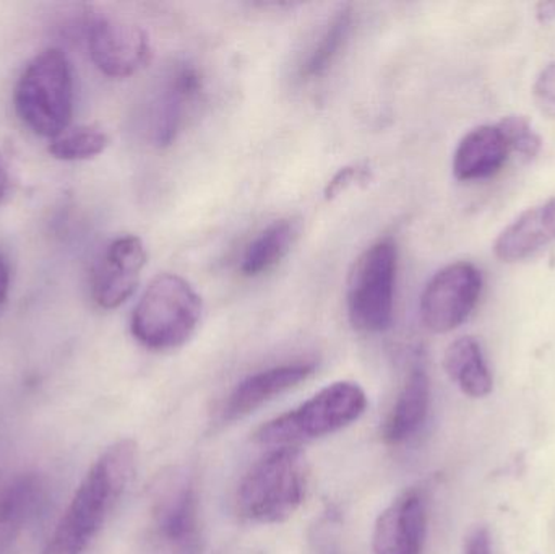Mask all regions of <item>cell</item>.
<instances>
[{"instance_id":"obj_18","label":"cell","mask_w":555,"mask_h":554,"mask_svg":"<svg viewBox=\"0 0 555 554\" xmlns=\"http://www.w3.org/2000/svg\"><path fill=\"white\" fill-rule=\"evenodd\" d=\"M297 236V224L280 220L262 231L244 253L241 270L244 275L257 276L272 270L286 256Z\"/></svg>"},{"instance_id":"obj_1","label":"cell","mask_w":555,"mask_h":554,"mask_svg":"<svg viewBox=\"0 0 555 554\" xmlns=\"http://www.w3.org/2000/svg\"><path fill=\"white\" fill-rule=\"evenodd\" d=\"M132 439L114 442L91 465L42 554H87L122 500L137 467Z\"/></svg>"},{"instance_id":"obj_5","label":"cell","mask_w":555,"mask_h":554,"mask_svg":"<svg viewBox=\"0 0 555 554\" xmlns=\"http://www.w3.org/2000/svg\"><path fill=\"white\" fill-rule=\"evenodd\" d=\"M202 298L182 276H156L133 309L130 331L150 350L182 347L197 331Z\"/></svg>"},{"instance_id":"obj_17","label":"cell","mask_w":555,"mask_h":554,"mask_svg":"<svg viewBox=\"0 0 555 554\" xmlns=\"http://www.w3.org/2000/svg\"><path fill=\"white\" fill-rule=\"evenodd\" d=\"M443 366L450 379L472 399H485L494 389L491 370L476 338L462 337L450 344L443 357Z\"/></svg>"},{"instance_id":"obj_20","label":"cell","mask_w":555,"mask_h":554,"mask_svg":"<svg viewBox=\"0 0 555 554\" xmlns=\"http://www.w3.org/2000/svg\"><path fill=\"white\" fill-rule=\"evenodd\" d=\"M109 145V137L96 126L75 127L55 137L49 153L62 162H83L101 155Z\"/></svg>"},{"instance_id":"obj_12","label":"cell","mask_w":555,"mask_h":554,"mask_svg":"<svg viewBox=\"0 0 555 554\" xmlns=\"http://www.w3.org/2000/svg\"><path fill=\"white\" fill-rule=\"evenodd\" d=\"M202 91L197 68L181 64L163 81L150 113V136L156 146H169L184 126L189 107Z\"/></svg>"},{"instance_id":"obj_21","label":"cell","mask_w":555,"mask_h":554,"mask_svg":"<svg viewBox=\"0 0 555 554\" xmlns=\"http://www.w3.org/2000/svg\"><path fill=\"white\" fill-rule=\"evenodd\" d=\"M36 484L29 478L15 481L0 494V532L13 533L31 516L38 500Z\"/></svg>"},{"instance_id":"obj_19","label":"cell","mask_w":555,"mask_h":554,"mask_svg":"<svg viewBox=\"0 0 555 554\" xmlns=\"http://www.w3.org/2000/svg\"><path fill=\"white\" fill-rule=\"evenodd\" d=\"M352 28V10L349 7L339 10L332 22L326 26L325 31L320 36L319 41L310 49L306 61L300 65V77L304 80H315L322 77L332 67L335 59L341 52L343 46L348 41Z\"/></svg>"},{"instance_id":"obj_27","label":"cell","mask_w":555,"mask_h":554,"mask_svg":"<svg viewBox=\"0 0 555 554\" xmlns=\"http://www.w3.org/2000/svg\"><path fill=\"white\" fill-rule=\"evenodd\" d=\"M9 172H7L5 166H3L2 159H0V204H2V202L5 201L7 195H9Z\"/></svg>"},{"instance_id":"obj_14","label":"cell","mask_w":555,"mask_h":554,"mask_svg":"<svg viewBox=\"0 0 555 554\" xmlns=\"http://www.w3.org/2000/svg\"><path fill=\"white\" fill-rule=\"evenodd\" d=\"M555 243V197L528 208L495 241L502 262H521Z\"/></svg>"},{"instance_id":"obj_9","label":"cell","mask_w":555,"mask_h":554,"mask_svg":"<svg viewBox=\"0 0 555 554\" xmlns=\"http://www.w3.org/2000/svg\"><path fill=\"white\" fill-rule=\"evenodd\" d=\"M88 48L94 65L107 77L126 78L152 57L149 36L135 23L117 16H96L88 28Z\"/></svg>"},{"instance_id":"obj_15","label":"cell","mask_w":555,"mask_h":554,"mask_svg":"<svg viewBox=\"0 0 555 554\" xmlns=\"http://www.w3.org/2000/svg\"><path fill=\"white\" fill-rule=\"evenodd\" d=\"M511 153L507 137L499 124L476 127L456 146L453 172L459 181L492 178L504 168Z\"/></svg>"},{"instance_id":"obj_3","label":"cell","mask_w":555,"mask_h":554,"mask_svg":"<svg viewBox=\"0 0 555 554\" xmlns=\"http://www.w3.org/2000/svg\"><path fill=\"white\" fill-rule=\"evenodd\" d=\"M15 109L36 136L64 133L74 116V74L61 49H46L29 61L15 88Z\"/></svg>"},{"instance_id":"obj_10","label":"cell","mask_w":555,"mask_h":554,"mask_svg":"<svg viewBox=\"0 0 555 554\" xmlns=\"http://www.w3.org/2000/svg\"><path fill=\"white\" fill-rule=\"evenodd\" d=\"M146 263V250L137 236L114 240L104 250L91 276V293L103 309H116L135 292Z\"/></svg>"},{"instance_id":"obj_25","label":"cell","mask_w":555,"mask_h":554,"mask_svg":"<svg viewBox=\"0 0 555 554\" xmlns=\"http://www.w3.org/2000/svg\"><path fill=\"white\" fill-rule=\"evenodd\" d=\"M463 554H492L491 536L485 527H478L469 533Z\"/></svg>"},{"instance_id":"obj_16","label":"cell","mask_w":555,"mask_h":554,"mask_svg":"<svg viewBox=\"0 0 555 554\" xmlns=\"http://www.w3.org/2000/svg\"><path fill=\"white\" fill-rule=\"evenodd\" d=\"M430 409V381L423 368H414L398 394L384 426L387 445L401 446L417 435Z\"/></svg>"},{"instance_id":"obj_23","label":"cell","mask_w":555,"mask_h":554,"mask_svg":"<svg viewBox=\"0 0 555 554\" xmlns=\"http://www.w3.org/2000/svg\"><path fill=\"white\" fill-rule=\"evenodd\" d=\"M534 103L544 116L555 119V62L547 65L533 88Z\"/></svg>"},{"instance_id":"obj_22","label":"cell","mask_w":555,"mask_h":554,"mask_svg":"<svg viewBox=\"0 0 555 554\" xmlns=\"http://www.w3.org/2000/svg\"><path fill=\"white\" fill-rule=\"evenodd\" d=\"M499 126L502 127L505 137H507L512 153H518L525 159L534 158L540 153V136L534 132L533 127L525 117H505Z\"/></svg>"},{"instance_id":"obj_11","label":"cell","mask_w":555,"mask_h":554,"mask_svg":"<svg viewBox=\"0 0 555 554\" xmlns=\"http://www.w3.org/2000/svg\"><path fill=\"white\" fill-rule=\"evenodd\" d=\"M427 500L423 491H404L378 516L372 536L374 554H424Z\"/></svg>"},{"instance_id":"obj_4","label":"cell","mask_w":555,"mask_h":554,"mask_svg":"<svg viewBox=\"0 0 555 554\" xmlns=\"http://www.w3.org/2000/svg\"><path fill=\"white\" fill-rule=\"evenodd\" d=\"M306 488L307 467L299 449H273L241 481L237 513L254 524L284 523L299 510Z\"/></svg>"},{"instance_id":"obj_26","label":"cell","mask_w":555,"mask_h":554,"mask_svg":"<svg viewBox=\"0 0 555 554\" xmlns=\"http://www.w3.org/2000/svg\"><path fill=\"white\" fill-rule=\"evenodd\" d=\"M10 289V269L9 263H7L5 257L0 254V308H2L3 302L7 301V296H9Z\"/></svg>"},{"instance_id":"obj_13","label":"cell","mask_w":555,"mask_h":554,"mask_svg":"<svg viewBox=\"0 0 555 554\" xmlns=\"http://www.w3.org/2000/svg\"><path fill=\"white\" fill-rule=\"evenodd\" d=\"M315 366L310 363L283 364L246 377L234 387L220 409L221 423H233L272 402L281 394L294 389L312 376Z\"/></svg>"},{"instance_id":"obj_28","label":"cell","mask_w":555,"mask_h":554,"mask_svg":"<svg viewBox=\"0 0 555 554\" xmlns=\"http://www.w3.org/2000/svg\"><path fill=\"white\" fill-rule=\"evenodd\" d=\"M540 9L538 16H540L541 22H547V20L554 18L555 3H541Z\"/></svg>"},{"instance_id":"obj_7","label":"cell","mask_w":555,"mask_h":554,"mask_svg":"<svg viewBox=\"0 0 555 554\" xmlns=\"http://www.w3.org/2000/svg\"><path fill=\"white\" fill-rule=\"evenodd\" d=\"M152 519L159 539L181 554L202 545L201 506L195 478L184 468L159 475L152 490Z\"/></svg>"},{"instance_id":"obj_2","label":"cell","mask_w":555,"mask_h":554,"mask_svg":"<svg viewBox=\"0 0 555 554\" xmlns=\"http://www.w3.org/2000/svg\"><path fill=\"white\" fill-rule=\"evenodd\" d=\"M367 397L354 383H335L291 412L270 420L254 439L267 448H296L341 431L364 415Z\"/></svg>"},{"instance_id":"obj_24","label":"cell","mask_w":555,"mask_h":554,"mask_svg":"<svg viewBox=\"0 0 555 554\" xmlns=\"http://www.w3.org/2000/svg\"><path fill=\"white\" fill-rule=\"evenodd\" d=\"M369 178H371V175H369L367 169L361 168V166H346V168L339 169L326 185L325 197L332 201V198L338 197L349 185L354 184V182L367 181Z\"/></svg>"},{"instance_id":"obj_8","label":"cell","mask_w":555,"mask_h":554,"mask_svg":"<svg viewBox=\"0 0 555 554\" xmlns=\"http://www.w3.org/2000/svg\"><path fill=\"white\" fill-rule=\"evenodd\" d=\"M481 272L469 262L443 267L424 288L421 319L434 334H449L475 311L481 296Z\"/></svg>"},{"instance_id":"obj_6","label":"cell","mask_w":555,"mask_h":554,"mask_svg":"<svg viewBox=\"0 0 555 554\" xmlns=\"http://www.w3.org/2000/svg\"><path fill=\"white\" fill-rule=\"evenodd\" d=\"M397 266V246L390 240L372 244L352 266L346 305L359 332L382 334L391 327Z\"/></svg>"}]
</instances>
